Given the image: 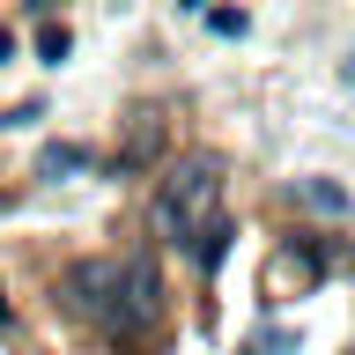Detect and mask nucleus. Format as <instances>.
I'll return each mask as SVG.
<instances>
[{
	"label": "nucleus",
	"mask_w": 355,
	"mask_h": 355,
	"mask_svg": "<svg viewBox=\"0 0 355 355\" xmlns=\"http://www.w3.org/2000/svg\"><path fill=\"white\" fill-rule=\"evenodd\" d=\"M60 296L74 318H89L111 340H141V333L163 318V274H155L148 252H96V259H74L60 274Z\"/></svg>",
	"instance_id": "f257e3e1"
},
{
	"label": "nucleus",
	"mask_w": 355,
	"mask_h": 355,
	"mask_svg": "<svg viewBox=\"0 0 355 355\" xmlns=\"http://www.w3.org/2000/svg\"><path fill=\"white\" fill-rule=\"evenodd\" d=\"M215 230H222V155L200 148L185 163H171V178H163V193H155V237L200 259Z\"/></svg>",
	"instance_id": "f03ea898"
},
{
	"label": "nucleus",
	"mask_w": 355,
	"mask_h": 355,
	"mask_svg": "<svg viewBox=\"0 0 355 355\" xmlns=\"http://www.w3.org/2000/svg\"><path fill=\"white\" fill-rule=\"evenodd\" d=\"M155 148H163V111H133V133L119 148V171H148Z\"/></svg>",
	"instance_id": "7ed1b4c3"
},
{
	"label": "nucleus",
	"mask_w": 355,
	"mask_h": 355,
	"mask_svg": "<svg viewBox=\"0 0 355 355\" xmlns=\"http://www.w3.org/2000/svg\"><path fill=\"white\" fill-rule=\"evenodd\" d=\"M89 163H96V155H89L82 141H52V148L37 155V171H44V178H74V171H89Z\"/></svg>",
	"instance_id": "20e7f679"
},
{
	"label": "nucleus",
	"mask_w": 355,
	"mask_h": 355,
	"mask_svg": "<svg viewBox=\"0 0 355 355\" xmlns=\"http://www.w3.org/2000/svg\"><path fill=\"white\" fill-rule=\"evenodd\" d=\"M296 193H304L311 207H318V215H340V207H348V193H340V185H326V178H304Z\"/></svg>",
	"instance_id": "39448f33"
},
{
	"label": "nucleus",
	"mask_w": 355,
	"mask_h": 355,
	"mask_svg": "<svg viewBox=\"0 0 355 355\" xmlns=\"http://www.w3.org/2000/svg\"><path fill=\"white\" fill-rule=\"evenodd\" d=\"M8 52H15V37H8V30H0V60H8Z\"/></svg>",
	"instance_id": "423d86ee"
},
{
	"label": "nucleus",
	"mask_w": 355,
	"mask_h": 355,
	"mask_svg": "<svg viewBox=\"0 0 355 355\" xmlns=\"http://www.w3.org/2000/svg\"><path fill=\"white\" fill-rule=\"evenodd\" d=\"M8 318H15V311H8V296H0V326H8Z\"/></svg>",
	"instance_id": "0eeeda50"
},
{
	"label": "nucleus",
	"mask_w": 355,
	"mask_h": 355,
	"mask_svg": "<svg viewBox=\"0 0 355 355\" xmlns=\"http://www.w3.org/2000/svg\"><path fill=\"white\" fill-rule=\"evenodd\" d=\"M348 74H355V60H348Z\"/></svg>",
	"instance_id": "6e6552de"
}]
</instances>
